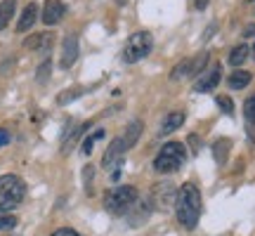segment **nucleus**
I'll list each match as a JSON object with an SVG mask.
<instances>
[{
    "label": "nucleus",
    "instance_id": "obj_2",
    "mask_svg": "<svg viewBox=\"0 0 255 236\" xmlns=\"http://www.w3.org/2000/svg\"><path fill=\"white\" fill-rule=\"evenodd\" d=\"M137 187L132 184H119V187H114V189L107 191V196H104V208L107 213L111 215H126L130 213V208L135 206L137 201Z\"/></svg>",
    "mask_w": 255,
    "mask_h": 236
},
{
    "label": "nucleus",
    "instance_id": "obj_28",
    "mask_svg": "<svg viewBox=\"0 0 255 236\" xmlns=\"http://www.w3.org/2000/svg\"><path fill=\"white\" fill-rule=\"evenodd\" d=\"M253 33H255V26H253V24H251V26H246V31H244V36H253Z\"/></svg>",
    "mask_w": 255,
    "mask_h": 236
},
{
    "label": "nucleus",
    "instance_id": "obj_15",
    "mask_svg": "<svg viewBox=\"0 0 255 236\" xmlns=\"http://www.w3.org/2000/svg\"><path fill=\"white\" fill-rule=\"evenodd\" d=\"M139 135H142V120H132V123L128 125L126 137H123V144H126V149H132V146L137 144Z\"/></svg>",
    "mask_w": 255,
    "mask_h": 236
},
{
    "label": "nucleus",
    "instance_id": "obj_10",
    "mask_svg": "<svg viewBox=\"0 0 255 236\" xmlns=\"http://www.w3.org/2000/svg\"><path fill=\"white\" fill-rule=\"evenodd\" d=\"M66 14V7H64L62 0H47L45 5H43V21H45L47 26H55L59 24Z\"/></svg>",
    "mask_w": 255,
    "mask_h": 236
},
{
    "label": "nucleus",
    "instance_id": "obj_27",
    "mask_svg": "<svg viewBox=\"0 0 255 236\" xmlns=\"http://www.w3.org/2000/svg\"><path fill=\"white\" fill-rule=\"evenodd\" d=\"M208 2H210V0H194V7H196V9H206V7H208Z\"/></svg>",
    "mask_w": 255,
    "mask_h": 236
},
{
    "label": "nucleus",
    "instance_id": "obj_3",
    "mask_svg": "<svg viewBox=\"0 0 255 236\" xmlns=\"http://www.w3.org/2000/svg\"><path fill=\"white\" fill-rule=\"evenodd\" d=\"M26 196V184L17 175H2L0 177V213L14 210Z\"/></svg>",
    "mask_w": 255,
    "mask_h": 236
},
{
    "label": "nucleus",
    "instance_id": "obj_20",
    "mask_svg": "<svg viewBox=\"0 0 255 236\" xmlns=\"http://www.w3.org/2000/svg\"><path fill=\"white\" fill-rule=\"evenodd\" d=\"M102 137H104V130H95L90 137H85V142H83V154H90L92 146H95V142L102 139Z\"/></svg>",
    "mask_w": 255,
    "mask_h": 236
},
{
    "label": "nucleus",
    "instance_id": "obj_4",
    "mask_svg": "<svg viewBox=\"0 0 255 236\" xmlns=\"http://www.w3.org/2000/svg\"><path fill=\"white\" fill-rule=\"evenodd\" d=\"M187 161V149L184 144L180 142H168V144L158 151V156L154 158V170L156 173H175V170H180Z\"/></svg>",
    "mask_w": 255,
    "mask_h": 236
},
{
    "label": "nucleus",
    "instance_id": "obj_23",
    "mask_svg": "<svg viewBox=\"0 0 255 236\" xmlns=\"http://www.w3.org/2000/svg\"><path fill=\"white\" fill-rule=\"evenodd\" d=\"M50 236H81L76 229H69V227H62V229H57V232H52Z\"/></svg>",
    "mask_w": 255,
    "mask_h": 236
},
{
    "label": "nucleus",
    "instance_id": "obj_12",
    "mask_svg": "<svg viewBox=\"0 0 255 236\" xmlns=\"http://www.w3.org/2000/svg\"><path fill=\"white\" fill-rule=\"evenodd\" d=\"M36 19H38V5H36V2H28L26 7H24V14H21V19H19L17 31H19V33L28 31V28L36 24Z\"/></svg>",
    "mask_w": 255,
    "mask_h": 236
},
{
    "label": "nucleus",
    "instance_id": "obj_1",
    "mask_svg": "<svg viewBox=\"0 0 255 236\" xmlns=\"http://www.w3.org/2000/svg\"><path fill=\"white\" fill-rule=\"evenodd\" d=\"M175 213L177 220L184 229H194L199 225L201 218V191L196 189V184H182L180 191L175 194Z\"/></svg>",
    "mask_w": 255,
    "mask_h": 236
},
{
    "label": "nucleus",
    "instance_id": "obj_7",
    "mask_svg": "<svg viewBox=\"0 0 255 236\" xmlns=\"http://www.w3.org/2000/svg\"><path fill=\"white\" fill-rule=\"evenodd\" d=\"M126 144H123V139H114L109 146H107V151H104V156H102V168L104 170H109V173H114V177H119V168L121 163H123V156H126Z\"/></svg>",
    "mask_w": 255,
    "mask_h": 236
},
{
    "label": "nucleus",
    "instance_id": "obj_5",
    "mask_svg": "<svg viewBox=\"0 0 255 236\" xmlns=\"http://www.w3.org/2000/svg\"><path fill=\"white\" fill-rule=\"evenodd\" d=\"M154 50V38L149 31H137L128 38L126 47H123V62L126 64H137L142 62L144 57H149V52Z\"/></svg>",
    "mask_w": 255,
    "mask_h": 236
},
{
    "label": "nucleus",
    "instance_id": "obj_13",
    "mask_svg": "<svg viewBox=\"0 0 255 236\" xmlns=\"http://www.w3.org/2000/svg\"><path fill=\"white\" fill-rule=\"evenodd\" d=\"M184 111H170L168 116H165L163 125H161V135H170V132H175L177 127H182L184 123Z\"/></svg>",
    "mask_w": 255,
    "mask_h": 236
},
{
    "label": "nucleus",
    "instance_id": "obj_26",
    "mask_svg": "<svg viewBox=\"0 0 255 236\" xmlns=\"http://www.w3.org/2000/svg\"><path fill=\"white\" fill-rule=\"evenodd\" d=\"M47 71H50V64H43V66H40V69H38V81H45Z\"/></svg>",
    "mask_w": 255,
    "mask_h": 236
},
{
    "label": "nucleus",
    "instance_id": "obj_17",
    "mask_svg": "<svg viewBox=\"0 0 255 236\" xmlns=\"http://www.w3.org/2000/svg\"><path fill=\"white\" fill-rule=\"evenodd\" d=\"M229 146H232V142H229V139H218V142L213 144V156H215V161H218L220 165L227 163Z\"/></svg>",
    "mask_w": 255,
    "mask_h": 236
},
{
    "label": "nucleus",
    "instance_id": "obj_9",
    "mask_svg": "<svg viewBox=\"0 0 255 236\" xmlns=\"http://www.w3.org/2000/svg\"><path fill=\"white\" fill-rule=\"evenodd\" d=\"M78 59V38L69 33V36L64 38L62 43V59H59V66L62 69H71L73 64Z\"/></svg>",
    "mask_w": 255,
    "mask_h": 236
},
{
    "label": "nucleus",
    "instance_id": "obj_25",
    "mask_svg": "<svg viewBox=\"0 0 255 236\" xmlns=\"http://www.w3.org/2000/svg\"><path fill=\"white\" fill-rule=\"evenodd\" d=\"M9 144V132L5 130V127H0V146Z\"/></svg>",
    "mask_w": 255,
    "mask_h": 236
},
{
    "label": "nucleus",
    "instance_id": "obj_22",
    "mask_svg": "<svg viewBox=\"0 0 255 236\" xmlns=\"http://www.w3.org/2000/svg\"><path fill=\"white\" fill-rule=\"evenodd\" d=\"M218 107L225 111V114H229V116H232V111H234V102L229 100V97H225V95H220V97H218Z\"/></svg>",
    "mask_w": 255,
    "mask_h": 236
},
{
    "label": "nucleus",
    "instance_id": "obj_6",
    "mask_svg": "<svg viewBox=\"0 0 255 236\" xmlns=\"http://www.w3.org/2000/svg\"><path fill=\"white\" fill-rule=\"evenodd\" d=\"M206 64H208V55L201 52L196 57H189V59H182V62L170 71V78L173 81H180V78H191V76H201L206 71Z\"/></svg>",
    "mask_w": 255,
    "mask_h": 236
},
{
    "label": "nucleus",
    "instance_id": "obj_18",
    "mask_svg": "<svg viewBox=\"0 0 255 236\" xmlns=\"http://www.w3.org/2000/svg\"><path fill=\"white\" fill-rule=\"evenodd\" d=\"M246 59H248V47L246 45H237L232 52H229V64H232V66H241Z\"/></svg>",
    "mask_w": 255,
    "mask_h": 236
},
{
    "label": "nucleus",
    "instance_id": "obj_24",
    "mask_svg": "<svg viewBox=\"0 0 255 236\" xmlns=\"http://www.w3.org/2000/svg\"><path fill=\"white\" fill-rule=\"evenodd\" d=\"M78 95H81L78 90H66V95H59V104H66L69 100H76Z\"/></svg>",
    "mask_w": 255,
    "mask_h": 236
},
{
    "label": "nucleus",
    "instance_id": "obj_16",
    "mask_svg": "<svg viewBox=\"0 0 255 236\" xmlns=\"http://www.w3.org/2000/svg\"><path fill=\"white\" fill-rule=\"evenodd\" d=\"M14 9H17V0H2L0 2V28H7L9 19L14 17Z\"/></svg>",
    "mask_w": 255,
    "mask_h": 236
},
{
    "label": "nucleus",
    "instance_id": "obj_29",
    "mask_svg": "<svg viewBox=\"0 0 255 236\" xmlns=\"http://www.w3.org/2000/svg\"><path fill=\"white\" fill-rule=\"evenodd\" d=\"M253 59H255V45H253Z\"/></svg>",
    "mask_w": 255,
    "mask_h": 236
},
{
    "label": "nucleus",
    "instance_id": "obj_11",
    "mask_svg": "<svg viewBox=\"0 0 255 236\" xmlns=\"http://www.w3.org/2000/svg\"><path fill=\"white\" fill-rule=\"evenodd\" d=\"M55 45V36L52 33H33L31 38H26L24 47L26 50H36V52H50Z\"/></svg>",
    "mask_w": 255,
    "mask_h": 236
},
{
    "label": "nucleus",
    "instance_id": "obj_21",
    "mask_svg": "<svg viewBox=\"0 0 255 236\" xmlns=\"http://www.w3.org/2000/svg\"><path fill=\"white\" fill-rule=\"evenodd\" d=\"M17 227V218L14 215H9V213H0V232H5V229H14Z\"/></svg>",
    "mask_w": 255,
    "mask_h": 236
},
{
    "label": "nucleus",
    "instance_id": "obj_19",
    "mask_svg": "<svg viewBox=\"0 0 255 236\" xmlns=\"http://www.w3.org/2000/svg\"><path fill=\"white\" fill-rule=\"evenodd\" d=\"M244 116H246L248 125H255V95H251V97L244 102Z\"/></svg>",
    "mask_w": 255,
    "mask_h": 236
},
{
    "label": "nucleus",
    "instance_id": "obj_14",
    "mask_svg": "<svg viewBox=\"0 0 255 236\" xmlns=\"http://www.w3.org/2000/svg\"><path fill=\"white\" fill-rule=\"evenodd\" d=\"M251 78H253V76H251L248 71H241V69H239V71L229 73L227 85L232 88V90H241V88H246L248 83H251Z\"/></svg>",
    "mask_w": 255,
    "mask_h": 236
},
{
    "label": "nucleus",
    "instance_id": "obj_8",
    "mask_svg": "<svg viewBox=\"0 0 255 236\" xmlns=\"http://www.w3.org/2000/svg\"><path fill=\"white\" fill-rule=\"evenodd\" d=\"M220 73H222L220 64H213L210 69H206V71L199 76V81L194 83V92H210V90H215V85L220 83Z\"/></svg>",
    "mask_w": 255,
    "mask_h": 236
}]
</instances>
